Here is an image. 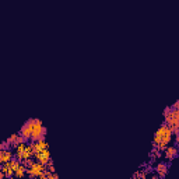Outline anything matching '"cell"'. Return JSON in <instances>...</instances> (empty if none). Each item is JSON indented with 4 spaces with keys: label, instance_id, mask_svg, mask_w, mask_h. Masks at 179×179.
Instances as JSON below:
<instances>
[{
    "label": "cell",
    "instance_id": "6da1fadb",
    "mask_svg": "<svg viewBox=\"0 0 179 179\" xmlns=\"http://www.w3.org/2000/svg\"><path fill=\"white\" fill-rule=\"evenodd\" d=\"M172 129L165 125V123H162L160 129L155 132L154 134V140H153V144L154 145H158V144H169L171 143V140H172Z\"/></svg>",
    "mask_w": 179,
    "mask_h": 179
},
{
    "label": "cell",
    "instance_id": "7a4b0ae2",
    "mask_svg": "<svg viewBox=\"0 0 179 179\" xmlns=\"http://www.w3.org/2000/svg\"><path fill=\"white\" fill-rule=\"evenodd\" d=\"M14 157L18 158L21 162L32 160V157H35V151H34V147H32V143L31 144L21 143V144L16 145L14 147Z\"/></svg>",
    "mask_w": 179,
    "mask_h": 179
},
{
    "label": "cell",
    "instance_id": "3957f363",
    "mask_svg": "<svg viewBox=\"0 0 179 179\" xmlns=\"http://www.w3.org/2000/svg\"><path fill=\"white\" fill-rule=\"evenodd\" d=\"M164 118H165V119H164V123L168 125V126L172 129L173 134H178L179 133V109L172 108L171 112H169L168 115H165Z\"/></svg>",
    "mask_w": 179,
    "mask_h": 179
},
{
    "label": "cell",
    "instance_id": "277c9868",
    "mask_svg": "<svg viewBox=\"0 0 179 179\" xmlns=\"http://www.w3.org/2000/svg\"><path fill=\"white\" fill-rule=\"evenodd\" d=\"M46 127L42 125L41 119H34V129H32V136H31V141H38L41 139L46 137Z\"/></svg>",
    "mask_w": 179,
    "mask_h": 179
},
{
    "label": "cell",
    "instance_id": "5b68a950",
    "mask_svg": "<svg viewBox=\"0 0 179 179\" xmlns=\"http://www.w3.org/2000/svg\"><path fill=\"white\" fill-rule=\"evenodd\" d=\"M45 169H46V165H44L42 162L35 160V161L27 168V175H28L29 178H41V175L45 172Z\"/></svg>",
    "mask_w": 179,
    "mask_h": 179
},
{
    "label": "cell",
    "instance_id": "8992f818",
    "mask_svg": "<svg viewBox=\"0 0 179 179\" xmlns=\"http://www.w3.org/2000/svg\"><path fill=\"white\" fill-rule=\"evenodd\" d=\"M32 129H34V118H31L23 125V127L20 129V134L24 136L27 140H31V136H32Z\"/></svg>",
    "mask_w": 179,
    "mask_h": 179
},
{
    "label": "cell",
    "instance_id": "52a82bcc",
    "mask_svg": "<svg viewBox=\"0 0 179 179\" xmlns=\"http://www.w3.org/2000/svg\"><path fill=\"white\" fill-rule=\"evenodd\" d=\"M164 155H165V158H167L168 161H172V160H175V158L179 155L178 145H168L167 148L164 150Z\"/></svg>",
    "mask_w": 179,
    "mask_h": 179
},
{
    "label": "cell",
    "instance_id": "ba28073f",
    "mask_svg": "<svg viewBox=\"0 0 179 179\" xmlns=\"http://www.w3.org/2000/svg\"><path fill=\"white\" fill-rule=\"evenodd\" d=\"M35 160L36 161H39L42 162L44 165H46L48 162L52 160V157H51V151H49V148L48 150H44V151H41V153H38V154H35Z\"/></svg>",
    "mask_w": 179,
    "mask_h": 179
},
{
    "label": "cell",
    "instance_id": "9c48e42d",
    "mask_svg": "<svg viewBox=\"0 0 179 179\" xmlns=\"http://www.w3.org/2000/svg\"><path fill=\"white\" fill-rule=\"evenodd\" d=\"M13 158H14V154L11 153L10 148H0V165L11 161Z\"/></svg>",
    "mask_w": 179,
    "mask_h": 179
},
{
    "label": "cell",
    "instance_id": "30bf717a",
    "mask_svg": "<svg viewBox=\"0 0 179 179\" xmlns=\"http://www.w3.org/2000/svg\"><path fill=\"white\" fill-rule=\"evenodd\" d=\"M168 171H169V165L167 162H158L155 165V172L158 178H165L168 175Z\"/></svg>",
    "mask_w": 179,
    "mask_h": 179
},
{
    "label": "cell",
    "instance_id": "8fae6325",
    "mask_svg": "<svg viewBox=\"0 0 179 179\" xmlns=\"http://www.w3.org/2000/svg\"><path fill=\"white\" fill-rule=\"evenodd\" d=\"M32 147H34L35 154H38L41 151L48 150V148H49V144L46 143L45 139H41V140H38V141H32Z\"/></svg>",
    "mask_w": 179,
    "mask_h": 179
},
{
    "label": "cell",
    "instance_id": "7c38bea8",
    "mask_svg": "<svg viewBox=\"0 0 179 179\" xmlns=\"http://www.w3.org/2000/svg\"><path fill=\"white\" fill-rule=\"evenodd\" d=\"M25 175H27V167H25L24 164H21V165L14 171V178H24Z\"/></svg>",
    "mask_w": 179,
    "mask_h": 179
},
{
    "label": "cell",
    "instance_id": "4fadbf2b",
    "mask_svg": "<svg viewBox=\"0 0 179 179\" xmlns=\"http://www.w3.org/2000/svg\"><path fill=\"white\" fill-rule=\"evenodd\" d=\"M41 178L42 179H59V175L55 171H49V169H45V172L41 175Z\"/></svg>",
    "mask_w": 179,
    "mask_h": 179
},
{
    "label": "cell",
    "instance_id": "5bb4252c",
    "mask_svg": "<svg viewBox=\"0 0 179 179\" xmlns=\"http://www.w3.org/2000/svg\"><path fill=\"white\" fill-rule=\"evenodd\" d=\"M145 176H147V171H141V172H137L133 175V178L137 179V178H141V179H145Z\"/></svg>",
    "mask_w": 179,
    "mask_h": 179
},
{
    "label": "cell",
    "instance_id": "9a60e30c",
    "mask_svg": "<svg viewBox=\"0 0 179 179\" xmlns=\"http://www.w3.org/2000/svg\"><path fill=\"white\" fill-rule=\"evenodd\" d=\"M10 147H11V145H10V143H9V141H3V143H1V144H0V148H10Z\"/></svg>",
    "mask_w": 179,
    "mask_h": 179
},
{
    "label": "cell",
    "instance_id": "2e32d148",
    "mask_svg": "<svg viewBox=\"0 0 179 179\" xmlns=\"http://www.w3.org/2000/svg\"><path fill=\"white\" fill-rule=\"evenodd\" d=\"M46 168L49 169V171H55V165H53V161H52V160H51V161L46 164Z\"/></svg>",
    "mask_w": 179,
    "mask_h": 179
},
{
    "label": "cell",
    "instance_id": "e0dca14e",
    "mask_svg": "<svg viewBox=\"0 0 179 179\" xmlns=\"http://www.w3.org/2000/svg\"><path fill=\"white\" fill-rule=\"evenodd\" d=\"M171 109H172V106H167V108L164 109V116H165V115H168V113L171 112Z\"/></svg>",
    "mask_w": 179,
    "mask_h": 179
},
{
    "label": "cell",
    "instance_id": "ac0fdd59",
    "mask_svg": "<svg viewBox=\"0 0 179 179\" xmlns=\"http://www.w3.org/2000/svg\"><path fill=\"white\" fill-rule=\"evenodd\" d=\"M175 144L179 147V133L178 134H175Z\"/></svg>",
    "mask_w": 179,
    "mask_h": 179
},
{
    "label": "cell",
    "instance_id": "d6986e66",
    "mask_svg": "<svg viewBox=\"0 0 179 179\" xmlns=\"http://www.w3.org/2000/svg\"><path fill=\"white\" fill-rule=\"evenodd\" d=\"M172 108H176V109H179V99L176 101V102H175V104L172 105Z\"/></svg>",
    "mask_w": 179,
    "mask_h": 179
}]
</instances>
